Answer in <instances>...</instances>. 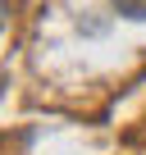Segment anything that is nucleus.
I'll list each match as a JSON object with an SVG mask.
<instances>
[{
    "mask_svg": "<svg viewBox=\"0 0 146 155\" xmlns=\"http://www.w3.org/2000/svg\"><path fill=\"white\" fill-rule=\"evenodd\" d=\"M110 5H114L123 18H132V23H141V18H146V0H110Z\"/></svg>",
    "mask_w": 146,
    "mask_h": 155,
    "instance_id": "obj_1",
    "label": "nucleus"
},
{
    "mask_svg": "<svg viewBox=\"0 0 146 155\" xmlns=\"http://www.w3.org/2000/svg\"><path fill=\"white\" fill-rule=\"evenodd\" d=\"M5 23H9V0H0V32H5Z\"/></svg>",
    "mask_w": 146,
    "mask_h": 155,
    "instance_id": "obj_2",
    "label": "nucleus"
}]
</instances>
